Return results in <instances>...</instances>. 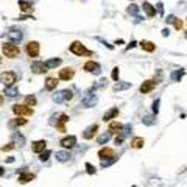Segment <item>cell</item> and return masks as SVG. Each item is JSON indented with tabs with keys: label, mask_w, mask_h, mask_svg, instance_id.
Listing matches in <instances>:
<instances>
[{
	"label": "cell",
	"mask_w": 187,
	"mask_h": 187,
	"mask_svg": "<svg viewBox=\"0 0 187 187\" xmlns=\"http://www.w3.org/2000/svg\"><path fill=\"white\" fill-rule=\"evenodd\" d=\"M69 51L73 53L75 56H94V51L86 48V45L81 42V41H73L70 45H69Z\"/></svg>",
	"instance_id": "6da1fadb"
},
{
	"label": "cell",
	"mask_w": 187,
	"mask_h": 187,
	"mask_svg": "<svg viewBox=\"0 0 187 187\" xmlns=\"http://www.w3.org/2000/svg\"><path fill=\"white\" fill-rule=\"evenodd\" d=\"M2 53H3V56H6L8 59H14L20 55V48L16 45V44H12V42H3L2 44Z\"/></svg>",
	"instance_id": "7a4b0ae2"
},
{
	"label": "cell",
	"mask_w": 187,
	"mask_h": 187,
	"mask_svg": "<svg viewBox=\"0 0 187 187\" xmlns=\"http://www.w3.org/2000/svg\"><path fill=\"white\" fill-rule=\"evenodd\" d=\"M12 112H14L17 117H31L34 114V109L30 108V106H26L25 103H16V104H12Z\"/></svg>",
	"instance_id": "3957f363"
},
{
	"label": "cell",
	"mask_w": 187,
	"mask_h": 187,
	"mask_svg": "<svg viewBox=\"0 0 187 187\" xmlns=\"http://www.w3.org/2000/svg\"><path fill=\"white\" fill-rule=\"evenodd\" d=\"M23 51H25L26 56L37 58L39 53H41V44H39L37 41H28L25 44V47H23Z\"/></svg>",
	"instance_id": "277c9868"
},
{
	"label": "cell",
	"mask_w": 187,
	"mask_h": 187,
	"mask_svg": "<svg viewBox=\"0 0 187 187\" xmlns=\"http://www.w3.org/2000/svg\"><path fill=\"white\" fill-rule=\"evenodd\" d=\"M51 98H53V101H55V103L61 104L64 101H70L73 98V92L70 89H62V90H58L56 94H53Z\"/></svg>",
	"instance_id": "5b68a950"
},
{
	"label": "cell",
	"mask_w": 187,
	"mask_h": 187,
	"mask_svg": "<svg viewBox=\"0 0 187 187\" xmlns=\"http://www.w3.org/2000/svg\"><path fill=\"white\" fill-rule=\"evenodd\" d=\"M16 81H17V73L16 72L8 70V72H3L2 75H0V83H3L5 87L6 86H14Z\"/></svg>",
	"instance_id": "8992f818"
},
{
	"label": "cell",
	"mask_w": 187,
	"mask_h": 187,
	"mask_svg": "<svg viewBox=\"0 0 187 187\" xmlns=\"http://www.w3.org/2000/svg\"><path fill=\"white\" fill-rule=\"evenodd\" d=\"M97 101H98V98H97L95 94H92V90H87L81 98V104L84 108H94V106L97 104Z\"/></svg>",
	"instance_id": "52a82bcc"
},
{
	"label": "cell",
	"mask_w": 187,
	"mask_h": 187,
	"mask_svg": "<svg viewBox=\"0 0 187 187\" xmlns=\"http://www.w3.org/2000/svg\"><path fill=\"white\" fill-rule=\"evenodd\" d=\"M97 154H98L101 162H104V161H108V159H112L114 156H117L115 151H114V148H111V146H101Z\"/></svg>",
	"instance_id": "ba28073f"
},
{
	"label": "cell",
	"mask_w": 187,
	"mask_h": 187,
	"mask_svg": "<svg viewBox=\"0 0 187 187\" xmlns=\"http://www.w3.org/2000/svg\"><path fill=\"white\" fill-rule=\"evenodd\" d=\"M83 69H84V72L94 73V75H100V73H101V65H100L98 62H95V61H87V62H84Z\"/></svg>",
	"instance_id": "9c48e42d"
},
{
	"label": "cell",
	"mask_w": 187,
	"mask_h": 187,
	"mask_svg": "<svg viewBox=\"0 0 187 187\" xmlns=\"http://www.w3.org/2000/svg\"><path fill=\"white\" fill-rule=\"evenodd\" d=\"M59 145L62 146L64 150H72V148H75L76 146V136H65V137H62L61 140H59Z\"/></svg>",
	"instance_id": "30bf717a"
},
{
	"label": "cell",
	"mask_w": 187,
	"mask_h": 187,
	"mask_svg": "<svg viewBox=\"0 0 187 187\" xmlns=\"http://www.w3.org/2000/svg\"><path fill=\"white\" fill-rule=\"evenodd\" d=\"M17 6H19V9L22 12H25V14H31V12L34 11V3L30 2V0H19Z\"/></svg>",
	"instance_id": "8fae6325"
},
{
	"label": "cell",
	"mask_w": 187,
	"mask_h": 187,
	"mask_svg": "<svg viewBox=\"0 0 187 187\" xmlns=\"http://www.w3.org/2000/svg\"><path fill=\"white\" fill-rule=\"evenodd\" d=\"M73 76H75V69L73 67H64L58 73V78L62 79V81H70Z\"/></svg>",
	"instance_id": "7c38bea8"
},
{
	"label": "cell",
	"mask_w": 187,
	"mask_h": 187,
	"mask_svg": "<svg viewBox=\"0 0 187 187\" xmlns=\"http://www.w3.org/2000/svg\"><path fill=\"white\" fill-rule=\"evenodd\" d=\"M97 131H98V125L97 123H94V125H89L84 131H83V139L84 140H92L94 137H95V134H97Z\"/></svg>",
	"instance_id": "4fadbf2b"
},
{
	"label": "cell",
	"mask_w": 187,
	"mask_h": 187,
	"mask_svg": "<svg viewBox=\"0 0 187 187\" xmlns=\"http://www.w3.org/2000/svg\"><path fill=\"white\" fill-rule=\"evenodd\" d=\"M69 122V115L67 114H59L58 115V118H56V123H55V128L59 131V132H65V131H67V129H65V123H67Z\"/></svg>",
	"instance_id": "5bb4252c"
},
{
	"label": "cell",
	"mask_w": 187,
	"mask_h": 187,
	"mask_svg": "<svg viewBox=\"0 0 187 187\" xmlns=\"http://www.w3.org/2000/svg\"><path fill=\"white\" fill-rule=\"evenodd\" d=\"M156 86H157V83L154 81V79H145V81L140 84V87H139V92L140 94H150Z\"/></svg>",
	"instance_id": "9a60e30c"
},
{
	"label": "cell",
	"mask_w": 187,
	"mask_h": 187,
	"mask_svg": "<svg viewBox=\"0 0 187 187\" xmlns=\"http://www.w3.org/2000/svg\"><path fill=\"white\" fill-rule=\"evenodd\" d=\"M45 148H47V140H44V139L34 140V142L31 143V151H33V153L41 154L42 151H45Z\"/></svg>",
	"instance_id": "2e32d148"
},
{
	"label": "cell",
	"mask_w": 187,
	"mask_h": 187,
	"mask_svg": "<svg viewBox=\"0 0 187 187\" xmlns=\"http://www.w3.org/2000/svg\"><path fill=\"white\" fill-rule=\"evenodd\" d=\"M26 123H28V120H26L25 117H16L8 122V128L9 129H16V128H20V126H25Z\"/></svg>",
	"instance_id": "e0dca14e"
},
{
	"label": "cell",
	"mask_w": 187,
	"mask_h": 187,
	"mask_svg": "<svg viewBox=\"0 0 187 187\" xmlns=\"http://www.w3.org/2000/svg\"><path fill=\"white\" fill-rule=\"evenodd\" d=\"M30 70H31V73H34V75H42L44 72H47L44 61H34V62L31 64Z\"/></svg>",
	"instance_id": "ac0fdd59"
},
{
	"label": "cell",
	"mask_w": 187,
	"mask_h": 187,
	"mask_svg": "<svg viewBox=\"0 0 187 187\" xmlns=\"http://www.w3.org/2000/svg\"><path fill=\"white\" fill-rule=\"evenodd\" d=\"M33 179H36V175L34 173H31V171H26V170H22L20 173H19V182L20 184H26V182H31Z\"/></svg>",
	"instance_id": "d6986e66"
},
{
	"label": "cell",
	"mask_w": 187,
	"mask_h": 187,
	"mask_svg": "<svg viewBox=\"0 0 187 187\" xmlns=\"http://www.w3.org/2000/svg\"><path fill=\"white\" fill-rule=\"evenodd\" d=\"M58 83H59V78L47 76L45 81H44V89H45V90H55V89L58 87Z\"/></svg>",
	"instance_id": "ffe728a7"
},
{
	"label": "cell",
	"mask_w": 187,
	"mask_h": 187,
	"mask_svg": "<svg viewBox=\"0 0 187 187\" xmlns=\"http://www.w3.org/2000/svg\"><path fill=\"white\" fill-rule=\"evenodd\" d=\"M118 114H120V111H118V108H111V109H108L104 114H103V122H112L114 118H117L118 117Z\"/></svg>",
	"instance_id": "44dd1931"
},
{
	"label": "cell",
	"mask_w": 187,
	"mask_h": 187,
	"mask_svg": "<svg viewBox=\"0 0 187 187\" xmlns=\"http://www.w3.org/2000/svg\"><path fill=\"white\" fill-rule=\"evenodd\" d=\"M8 39H9V42H12V44H19L23 39V33L20 30H12V31L8 33Z\"/></svg>",
	"instance_id": "7402d4cb"
},
{
	"label": "cell",
	"mask_w": 187,
	"mask_h": 187,
	"mask_svg": "<svg viewBox=\"0 0 187 187\" xmlns=\"http://www.w3.org/2000/svg\"><path fill=\"white\" fill-rule=\"evenodd\" d=\"M44 64H45V69L47 70H51V69L59 67V65L62 64V59L61 58H50V59L44 61Z\"/></svg>",
	"instance_id": "603a6c76"
},
{
	"label": "cell",
	"mask_w": 187,
	"mask_h": 187,
	"mask_svg": "<svg viewBox=\"0 0 187 187\" xmlns=\"http://www.w3.org/2000/svg\"><path fill=\"white\" fill-rule=\"evenodd\" d=\"M3 95L8 97V98H16V97L19 95L17 86H16V84H14V86H6V87L3 89Z\"/></svg>",
	"instance_id": "cb8c5ba5"
},
{
	"label": "cell",
	"mask_w": 187,
	"mask_h": 187,
	"mask_svg": "<svg viewBox=\"0 0 187 187\" xmlns=\"http://www.w3.org/2000/svg\"><path fill=\"white\" fill-rule=\"evenodd\" d=\"M139 45H140V48H142L143 51H146V53H153V51L156 50V44H154V42H151V41H146V39L140 41V42H139Z\"/></svg>",
	"instance_id": "d4e9b609"
},
{
	"label": "cell",
	"mask_w": 187,
	"mask_h": 187,
	"mask_svg": "<svg viewBox=\"0 0 187 187\" xmlns=\"http://www.w3.org/2000/svg\"><path fill=\"white\" fill-rule=\"evenodd\" d=\"M123 126L125 125H122L120 122H109V128H108V131L111 132V134H120V132L123 131Z\"/></svg>",
	"instance_id": "484cf974"
},
{
	"label": "cell",
	"mask_w": 187,
	"mask_h": 187,
	"mask_svg": "<svg viewBox=\"0 0 187 187\" xmlns=\"http://www.w3.org/2000/svg\"><path fill=\"white\" fill-rule=\"evenodd\" d=\"M11 142L14 143L16 146H23L25 145V137L20 134L19 131H14V132H12V136H11Z\"/></svg>",
	"instance_id": "4316f807"
},
{
	"label": "cell",
	"mask_w": 187,
	"mask_h": 187,
	"mask_svg": "<svg viewBox=\"0 0 187 187\" xmlns=\"http://www.w3.org/2000/svg\"><path fill=\"white\" fill-rule=\"evenodd\" d=\"M55 157H56L58 162H67L70 159V151L69 150H59L55 153Z\"/></svg>",
	"instance_id": "83f0119b"
},
{
	"label": "cell",
	"mask_w": 187,
	"mask_h": 187,
	"mask_svg": "<svg viewBox=\"0 0 187 187\" xmlns=\"http://www.w3.org/2000/svg\"><path fill=\"white\" fill-rule=\"evenodd\" d=\"M129 145H131L132 150H140V148H143V145H145V139L136 136V137L131 139V143H129Z\"/></svg>",
	"instance_id": "f1b7e54d"
},
{
	"label": "cell",
	"mask_w": 187,
	"mask_h": 187,
	"mask_svg": "<svg viewBox=\"0 0 187 187\" xmlns=\"http://www.w3.org/2000/svg\"><path fill=\"white\" fill-rule=\"evenodd\" d=\"M142 8H143V11H145L146 17H154V16H156V8H154L150 2H143V3H142Z\"/></svg>",
	"instance_id": "f546056e"
},
{
	"label": "cell",
	"mask_w": 187,
	"mask_h": 187,
	"mask_svg": "<svg viewBox=\"0 0 187 187\" xmlns=\"http://www.w3.org/2000/svg\"><path fill=\"white\" fill-rule=\"evenodd\" d=\"M139 8H140V6H137V5H134V3H132V5H129V6L126 8V11H128V14H131V16H134V17L137 19V22H140V20H142V17L139 16Z\"/></svg>",
	"instance_id": "4dcf8cb0"
},
{
	"label": "cell",
	"mask_w": 187,
	"mask_h": 187,
	"mask_svg": "<svg viewBox=\"0 0 187 187\" xmlns=\"http://www.w3.org/2000/svg\"><path fill=\"white\" fill-rule=\"evenodd\" d=\"M184 69H176V70H173L171 73H170V79L171 81H181V78L184 76Z\"/></svg>",
	"instance_id": "1f68e13d"
},
{
	"label": "cell",
	"mask_w": 187,
	"mask_h": 187,
	"mask_svg": "<svg viewBox=\"0 0 187 187\" xmlns=\"http://www.w3.org/2000/svg\"><path fill=\"white\" fill-rule=\"evenodd\" d=\"M111 137H112V134L108 131V132H103V134H100L98 137H97V143L98 145H104V143H108L109 140H111Z\"/></svg>",
	"instance_id": "d6a6232c"
},
{
	"label": "cell",
	"mask_w": 187,
	"mask_h": 187,
	"mask_svg": "<svg viewBox=\"0 0 187 187\" xmlns=\"http://www.w3.org/2000/svg\"><path fill=\"white\" fill-rule=\"evenodd\" d=\"M129 87H131V83L117 81V83L112 86V90H114V92H118V90H125V89H129Z\"/></svg>",
	"instance_id": "836d02e7"
},
{
	"label": "cell",
	"mask_w": 187,
	"mask_h": 187,
	"mask_svg": "<svg viewBox=\"0 0 187 187\" xmlns=\"http://www.w3.org/2000/svg\"><path fill=\"white\" fill-rule=\"evenodd\" d=\"M23 103H25L26 106H30V108H34V106L37 104V98H36L34 95H26V97L23 98Z\"/></svg>",
	"instance_id": "e575fe53"
},
{
	"label": "cell",
	"mask_w": 187,
	"mask_h": 187,
	"mask_svg": "<svg viewBox=\"0 0 187 187\" xmlns=\"http://www.w3.org/2000/svg\"><path fill=\"white\" fill-rule=\"evenodd\" d=\"M142 123H143V125H148V126L154 125V123H156V115H145V117L142 118Z\"/></svg>",
	"instance_id": "d590c367"
},
{
	"label": "cell",
	"mask_w": 187,
	"mask_h": 187,
	"mask_svg": "<svg viewBox=\"0 0 187 187\" xmlns=\"http://www.w3.org/2000/svg\"><path fill=\"white\" fill-rule=\"evenodd\" d=\"M51 154H53V153H51V150H45V151H42L41 154H39V161H41V162L48 161V157H50Z\"/></svg>",
	"instance_id": "8d00e7d4"
},
{
	"label": "cell",
	"mask_w": 187,
	"mask_h": 187,
	"mask_svg": "<svg viewBox=\"0 0 187 187\" xmlns=\"http://www.w3.org/2000/svg\"><path fill=\"white\" fill-rule=\"evenodd\" d=\"M84 167H86V171H87V175H95V173H97V168L95 167H94L90 162H86L84 164Z\"/></svg>",
	"instance_id": "74e56055"
},
{
	"label": "cell",
	"mask_w": 187,
	"mask_h": 187,
	"mask_svg": "<svg viewBox=\"0 0 187 187\" xmlns=\"http://www.w3.org/2000/svg\"><path fill=\"white\" fill-rule=\"evenodd\" d=\"M14 148H16V145L12 143V142H9V143H6V145L2 146V151H3V153H8V151H12Z\"/></svg>",
	"instance_id": "f35d334b"
},
{
	"label": "cell",
	"mask_w": 187,
	"mask_h": 187,
	"mask_svg": "<svg viewBox=\"0 0 187 187\" xmlns=\"http://www.w3.org/2000/svg\"><path fill=\"white\" fill-rule=\"evenodd\" d=\"M118 159V156H114L112 159H108V161H104V162H101V168H106V167H109L111 164H114L115 161Z\"/></svg>",
	"instance_id": "ab89813d"
},
{
	"label": "cell",
	"mask_w": 187,
	"mask_h": 187,
	"mask_svg": "<svg viewBox=\"0 0 187 187\" xmlns=\"http://www.w3.org/2000/svg\"><path fill=\"white\" fill-rule=\"evenodd\" d=\"M118 76H120V69L118 67H114L112 69V73H111V78L114 81H118Z\"/></svg>",
	"instance_id": "60d3db41"
},
{
	"label": "cell",
	"mask_w": 187,
	"mask_h": 187,
	"mask_svg": "<svg viewBox=\"0 0 187 187\" xmlns=\"http://www.w3.org/2000/svg\"><path fill=\"white\" fill-rule=\"evenodd\" d=\"M159 103H161V100H159V98H156L154 101H153V114L154 115H157V112H159Z\"/></svg>",
	"instance_id": "b9f144b4"
},
{
	"label": "cell",
	"mask_w": 187,
	"mask_h": 187,
	"mask_svg": "<svg viewBox=\"0 0 187 187\" xmlns=\"http://www.w3.org/2000/svg\"><path fill=\"white\" fill-rule=\"evenodd\" d=\"M123 140H125V136L122 134V132H120V134H117V136H115V140H114V142H115V145H122V143H123Z\"/></svg>",
	"instance_id": "7bdbcfd3"
},
{
	"label": "cell",
	"mask_w": 187,
	"mask_h": 187,
	"mask_svg": "<svg viewBox=\"0 0 187 187\" xmlns=\"http://www.w3.org/2000/svg\"><path fill=\"white\" fill-rule=\"evenodd\" d=\"M173 25H175V28L179 31V30H182V26H184V22L181 20V19H178L176 17V20H175V23H173Z\"/></svg>",
	"instance_id": "ee69618b"
},
{
	"label": "cell",
	"mask_w": 187,
	"mask_h": 187,
	"mask_svg": "<svg viewBox=\"0 0 187 187\" xmlns=\"http://www.w3.org/2000/svg\"><path fill=\"white\" fill-rule=\"evenodd\" d=\"M156 9H157V12H159V14H164V3L162 2H157V5H156Z\"/></svg>",
	"instance_id": "f6af8a7d"
},
{
	"label": "cell",
	"mask_w": 187,
	"mask_h": 187,
	"mask_svg": "<svg viewBox=\"0 0 187 187\" xmlns=\"http://www.w3.org/2000/svg\"><path fill=\"white\" fill-rule=\"evenodd\" d=\"M97 41H100V42H101V44H103L104 47H108L109 50H112V48H114V45H111V44H108V42H106V41H104V39H101V37H97Z\"/></svg>",
	"instance_id": "bcb514c9"
},
{
	"label": "cell",
	"mask_w": 187,
	"mask_h": 187,
	"mask_svg": "<svg viewBox=\"0 0 187 187\" xmlns=\"http://www.w3.org/2000/svg\"><path fill=\"white\" fill-rule=\"evenodd\" d=\"M175 20H176V16H173V14H170V16L165 19L167 23H175Z\"/></svg>",
	"instance_id": "7dc6e473"
},
{
	"label": "cell",
	"mask_w": 187,
	"mask_h": 187,
	"mask_svg": "<svg viewBox=\"0 0 187 187\" xmlns=\"http://www.w3.org/2000/svg\"><path fill=\"white\" fill-rule=\"evenodd\" d=\"M26 19H34V17H33L31 14H23V16H20L17 20H26Z\"/></svg>",
	"instance_id": "c3c4849f"
},
{
	"label": "cell",
	"mask_w": 187,
	"mask_h": 187,
	"mask_svg": "<svg viewBox=\"0 0 187 187\" xmlns=\"http://www.w3.org/2000/svg\"><path fill=\"white\" fill-rule=\"evenodd\" d=\"M136 44H137L136 41H131V44H129V45L126 47V50H129V48H132V47H136Z\"/></svg>",
	"instance_id": "681fc988"
},
{
	"label": "cell",
	"mask_w": 187,
	"mask_h": 187,
	"mask_svg": "<svg viewBox=\"0 0 187 187\" xmlns=\"http://www.w3.org/2000/svg\"><path fill=\"white\" fill-rule=\"evenodd\" d=\"M168 34H170V30L168 28H164L162 30V36H168Z\"/></svg>",
	"instance_id": "f907efd6"
},
{
	"label": "cell",
	"mask_w": 187,
	"mask_h": 187,
	"mask_svg": "<svg viewBox=\"0 0 187 187\" xmlns=\"http://www.w3.org/2000/svg\"><path fill=\"white\" fill-rule=\"evenodd\" d=\"M5 162H6V164H11V162H14V157H8Z\"/></svg>",
	"instance_id": "816d5d0a"
},
{
	"label": "cell",
	"mask_w": 187,
	"mask_h": 187,
	"mask_svg": "<svg viewBox=\"0 0 187 187\" xmlns=\"http://www.w3.org/2000/svg\"><path fill=\"white\" fill-rule=\"evenodd\" d=\"M5 103V98H3V95H2V94H0V106H2Z\"/></svg>",
	"instance_id": "f5cc1de1"
},
{
	"label": "cell",
	"mask_w": 187,
	"mask_h": 187,
	"mask_svg": "<svg viewBox=\"0 0 187 187\" xmlns=\"http://www.w3.org/2000/svg\"><path fill=\"white\" fill-rule=\"evenodd\" d=\"M115 44H117V45H120V44H123V39H117V41H115Z\"/></svg>",
	"instance_id": "db71d44e"
},
{
	"label": "cell",
	"mask_w": 187,
	"mask_h": 187,
	"mask_svg": "<svg viewBox=\"0 0 187 187\" xmlns=\"http://www.w3.org/2000/svg\"><path fill=\"white\" fill-rule=\"evenodd\" d=\"M5 175V170H3V167H0V176H3Z\"/></svg>",
	"instance_id": "11a10c76"
},
{
	"label": "cell",
	"mask_w": 187,
	"mask_h": 187,
	"mask_svg": "<svg viewBox=\"0 0 187 187\" xmlns=\"http://www.w3.org/2000/svg\"><path fill=\"white\" fill-rule=\"evenodd\" d=\"M184 37H185V39H187V31H185V33H184Z\"/></svg>",
	"instance_id": "9f6ffc18"
},
{
	"label": "cell",
	"mask_w": 187,
	"mask_h": 187,
	"mask_svg": "<svg viewBox=\"0 0 187 187\" xmlns=\"http://www.w3.org/2000/svg\"><path fill=\"white\" fill-rule=\"evenodd\" d=\"M0 61H2V58H0Z\"/></svg>",
	"instance_id": "6f0895ef"
}]
</instances>
